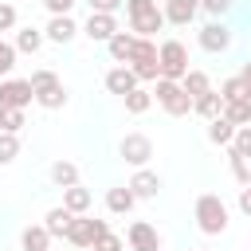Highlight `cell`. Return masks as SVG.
I'll return each instance as SVG.
<instances>
[{
	"mask_svg": "<svg viewBox=\"0 0 251 251\" xmlns=\"http://www.w3.org/2000/svg\"><path fill=\"white\" fill-rule=\"evenodd\" d=\"M192 216H196V227H200L204 235H224V231H227V204H224L216 192L196 196Z\"/></svg>",
	"mask_w": 251,
	"mask_h": 251,
	"instance_id": "obj_1",
	"label": "cell"
},
{
	"mask_svg": "<svg viewBox=\"0 0 251 251\" xmlns=\"http://www.w3.org/2000/svg\"><path fill=\"white\" fill-rule=\"evenodd\" d=\"M153 98H157V106H161L169 118L192 114V94H188L176 78H157V82H153Z\"/></svg>",
	"mask_w": 251,
	"mask_h": 251,
	"instance_id": "obj_2",
	"label": "cell"
},
{
	"mask_svg": "<svg viewBox=\"0 0 251 251\" xmlns=\"http://www.w3.org/2000/svg\"><path fill=\"white\" fill-rule=\"evenodd\" d=\"M31 90H35V102L43 110H63L67 106V86L55 71H35L31 75Z\"/></svg>",
	"mask_w": 251,
	"mask_h": 251,
	"instance_id": "obj_3",
	"label": "cell"
},
{
	"mask_svg": "<svg viewBox=\"0 0 251 251\" xmlns=\"http://www.w3.org/2000/svg\"><path fill=\"white\" fill-rule=\"evenodd\" d=\"M133 75H137V82H157L161 78V59H157V43L153 39H141L137 35V47H133V55H129V63H126Z\"/></svg>",
	"mask_w": 251,
	"mask_h": 251,
	"instance_id": "obj_4",
	"label": "cell"
},
{
	"mask_svg": "<svg viewBox=\"0 0 251 251\" xmlns=\"http://www.w3.org/2000/svg\"><path fill=\"white\" fill-rule=\"evenodd\" d=\"M157 59H161V78H184L192 67H188V47L180 43V39H165V43H157Z\"/></svg>",
	"mask_w": 251,
	"mask_h": 251,
	"instance_id": "obj_5",
	"label": "cell"
},
{
	"mask_svg": "<svg viewBox=\"0 0 251 251\" xmlns=\"http://www.w3.org/2000/svg\"><path fill=\"white\" fill-rule=\"evenodd\" d=\"M110 231L106 220H94V216H75L71 227H67V243L71 247H94V239H102Z\"/></svg>",
	"mask_w": 251,
	"mask_h": 251,
	"instance_id": "obj_6",
	"label": "cell"
},
{
	"mask_svg": "<svg viewBox=\"0 0 251 251\" xmlns=\"http://www.w3.org/2000/svg\"><path fill=\"white\" fill-rule=\"evenodd\" d=\"M35 102L31 78H0V110H27Z\"/></svg>",
	"mask_w": 251,
	"mask_h": 251,
	"instance_id": "obj_7",
	"label": "cell"
},
{
	"mask_svg": "<svg viewBox=\"0 0 251 251\" xmlns=\"http://www.w3.org/2000/svg\"><path fill=\"white\" fill-rule=\"evenodd\" d=\"M118 157H122L126 165H133V169H145L149 157H153V141H149L145 133H126V137L118 141Z\"/></svg>",
	"mask_w": 251,
	"mask_h": 251,
	"instance_id": "obj_8",
	"label": "cell"
},
{
	"mask_svg": "<svg viewBox=\"0 0 251 251\" xmlns=\"http://www.w3.org/2000/svg\"><path fill=\"white\" fill-rule=\"evenodd\" d=\"M118 31H122V27H118L114 12H90V16H86V24H82V35H86L90 43H110Z\"/></svg>",
	"mask_w": 251,
	"mask_h": 251,
	"instance_id": "obj_9",
	"label": "cell"
},
{
	"mask_svg": "<svg viewBox=\"0 0 251 251\" xmlns=\"http://www.w3.org/2000/svg\"><path fill=\"white\" fill-rule=\"evenodd\" d=\"M200 47L208 51V55H220V51H227L231 47V27L224 24V20H208L204 27H200Z\"/></svg>",
	"mask_w": 251,
	"mask_h": 251,
	"instance_id": "obj_10",
	"label": "cell"
},
{
	"mask_svg": "<svg viewBox=\"0 0 251 251\" xmlns=\"http://www.w3.org/2000/svg\"><path fill=\"white\" fill-rule=\"evenodd\" d=\"M165 8H149V12H137V16H129V31L133 35H141V39H153L157 31H165Z\"/></svg>",
	"mask_w": 251,
	"mask_h": 251,
	"instance_id": "obj_11",
	"label": "cell"
},
{
	"mask_svg": "<svg viewBox=\"0 0 251 251\" xmlns=\"http://www.w3.org/2000/svg\"><path fill=\"white\" fill-rule=\"evenodd\" d=\"M126 239H129V251H161V235L145 220H133L129 231H126Z\"/></svg>",
	"mask_w": 251,
	"mask_h": 251,
	"instance_id": "obj_12",
	"label": "cell"
},
{
	"mask_svg": "<svg viewBox=\"0 0 251 251\" xmlns=\"http://www.w3.org/2000/svg\"><path fill=\"white\" fill-rule=\"evenodd\" d=\"M82 27L75 24V16H51L47 20V27H43V35L51 39V43H59V47H67V43H75V35H78Z\"/></svg>",
	"mask_w": 251,
	"mask_h": 251,
	"instance_id": "obj_13",
	"label": "cell"
},
{
	"mask_svg": "<svg viewBox=\"0 0 251 251\" xmlns=\"http://www.w3.org/2000/svg\"><path fill=\"white\" fill-rule=\"evenodd\" d=\"M137 86H141V82H137V75H133L126 63H118L114 71H106V90H110V94H118V98H126V94H129V90H137Z\"/></svg>",
	"mask_w": 251,
	"mask_h": 251,
	"instance_id": "obj_14",
	"label": "cell"
},
{
	"mask_svg": "<svg viewBox=\"0 0 251 251\" xmlns=\"http://www.w3.org/2000/svg\"><path fill=\"white\" fill-rule=\"evenodd\" d=\"M129 188H133L137 200H157V192H161V176H157L153 169H137V173L129 176Z\"/></svg>",
	"mask_w": 251,
	"mask_h": 251,
	"instance_id": "obj_15",
	"label": "cell"
},
{
	"mask_svg": "<svg viewBox=\"0 0 251 251\" xmlns=\"http://www.w3.org/2000/svg\"><path fill=\"white\" fill-rule=\"evenodd\" d=\"M200 12V0H165V20L176 27H188Z\"/></svg>",
	"mask_w": 251,
	"mask_h": 251,
	"instance_id": "obj_16",
	"label": "cell"
},
{
	"mask_svg": "<svg viewBox=\"0 0 251 251\" xmlns=\"http://www.w3.org/2000/svg\"><path fill=\"white\" fill-rule=\"evenodd\" d=\"M20 247L24 251H51V231L43 224H27L20 231Z\"/></svg>",
	"mask_w": 251,
	"mask_h": 251,
	"instance_id": "obj_17",
	"label": "cell"
},
{
	"mask_svg": "<svg viewBox=\"0 0 251 251\" xmlns=\"http://www.w3.org/2000/svg\"><path fill=\"white\" fill-rule=\"evenodd\" d=\"M133 204H137V196H133V188H129V184H118V188H110V192H106V208H110L114 216L133 212Z\"/></svg>",
	"mask_w": 251,
	"mask_h": 251,
	"instance_id": "obj_18",
	"label": "cell"
},
{
	"mask_svg": "<svg viewBox=\"0 0 251 251\" xmlns=\"http://www.w3.org/2000/svg\"><path fill=\"white\" fill-rule=\"evenodd\" d=\"M43 43H47L43 27H31V24H27V27H20V31H16V51H20V55H35Z\"/></svg>",
	"mask_w": 251,
	"mask_h": 251,
	"instance_id": "obj_19",
	"label": "cell"
},
{
	"mask_svg": "<svg viewBox=\"0 0 251 251\" xmlns=\"http://www.w3.org/2000/svg\"><path fill=\"white\" fill-rule=\"evenodd\" d=\"M133 47H137V35H133V31H118V35L106 43V51H110V59H114V63H129Z\"/></svg>",
	"mask_w": 251,
	"mask_h": 251,
	"instance_id": "obj_20",
	"label": "cell"
},
{
	"mask_svg": "<svg viewBox=\"0 0 251 251\" xmlns=\"http://www.w3.org/2000/svg\"><path fill=\"white\" fill-rule=\"evenodd\" d=\"M192 114H200L204 122H212V118H220V114H224V98H220V90H208V94H200V98H192Z\"/></svg>",
	"mask_w": 251,
	"mask_h": 251,
	"instance_id": "obj_21",
	"label": "cell"
},
{
	"mask_svg": "<svg viewBox=\"0 0 251 251\" xmlns=\"http://www.w3.org/2000/svg\"><path fill=\"white\" fill-rule=\"evenodd\" d=\"M63 204H67L75 216H86V212H90V204H94V196H90V188L71 184V188H63Z\"/></svg>",
	"mask_w": 251,
	"mask_h": 251,
	"instance_id": "obj_22",
	"label": "cell"
},
{
	"mask_svg": "<svg viewBox=\"0 0 251 251\" xmlns=\"http://www.w3.org/2000/svg\"><path fill=\"white\" fill-rule=\"evenodd\" d=\"M235 129H239V126H235L231 118H224V114H220V118H212V122H208V141H212V145H231Z\"/></svg>",
	"mask_w": 251,
	"mask_h": 251,
	"instance_id": "obj_23",
	"label": "cell"
},
{
	"mask_svg": "<svg viewBox=\"0 0 251 251\" xmlns=\"http://www.w3.org/2000/svg\"><path fill=\"white\" fill-rule=\"evenodd\" d=\"M47 176H51L55 188H71V184H78V165L75 161H55L47 169Z\"/></svg>",
	"mask_w": 251,
	"mask_h": 251,
	"instance_id": "obj_24",
	"label": "cell"
},
{
	"mask_svg": "<svg viewBox=\"0 0 251 251\" xmlns=\"http://www.w3.org/2000/svg\"><path fill=\"white\" fill-rule=\"evenodd\" d=\"M71 220H75V212H71L67 204H59V208H51V212L43 216V227H47L51 235H63V239H67V227H71Z\"/></svg>",
	"mask_w": 251,
	"mask_h": 251,
	"instance_id": "obj_25",
	"label": "cell"
},
{
	"mask_svg": "<svg viewBox=\"0 0 251 251\" xmlns=\"http://www.w3.org/2000/svg\"><path fill=\"white\" fill-rule=\"evenodd\" d=\"M126 114H145L149 106H153V90H145V86H137V90H129L126 98Z\"/></svg>",
	"mask_w": 251,
	"mask_h": 251,
	"instance_id": "obj_26",
	"label": "cell"
},
{
	"mask_svg": "<svg viewBox=\"0 0 251 251\" xmlns=\"http://www.w3.org/2000/svg\"><path fill=\"white\" fill-rule=\"evenodd\" d=\"M180 86H184L192 98H200V94H208V90H212V78H208L204 71H188V75L180 78Z\"/></svg>",
	"mask_w": 251,
	"mask_h": 251,
	"instance_id": "obj_27",
	"label": "cell"
},
{
	"mask_svg": "<svg viewBox=\"0 0 251 251\" xmlns=\"http://www.w3.org/2000/svg\"><path fill=\"white\" fill-rule=\"evenodd\" d=\"M224 118H231L235 126H251V102H247V98L224 102Z\"/></svg>",
	"mask_w": 251,
	"mask_h": 251,
	"instance_id": "obj_28",
	"label": "cell"
},
{
	"mask_svg": "<svg viewBox=\"0 0 251 251\" xmlns=\"http://www.w3.org/2000/svg\"><path fill=\"white\" fill-rule=\"evenodd\" d=\"M16 157H20V133H4L0 129V169L12 165Z\"/></svg>",
	"mask_w": 251,
	"mask_h": 251,
	"instance_id": "obj_29",
	"label": "cell"
},
{
	"mask_svg": "<svg viewBox=\"0 0 251 251\" xmlns=\"http://www.w3.org/2000/svg\"><path fill=\"white\" fill-rule=\"evenodd\" d=\"M24 126H27L24 110H0V129H4V133H20Z\"/></svg>",
	"mask_w": 251,
	"mask_h": 251,
	"instance_id": "obj_30",
	"label": "cell"
},
{
	"mask_svg": "<svg viewBox=\"0 0 251 251\" xmlns=\"http://www.w3.org/2000/svg\"><path fill=\"white\" fill-rule=\"evenodd\" d=\"M16 59H20V51H16V43H8V39H0V78H8V75H12V67H16Z\"/></svg>",
	"mask_w": 251,
	"mask_h": 251,
	"instance_id": "obj_31",
	"label": "cell"
},
{
	"mask_svg": "<svg viewBox=\"0 0 251 251\" xmlns=\"http://www.w3.org/2000/svg\"><path fill=\"white\" fill-rule=\"evenodd\" d=\"M227 149H235V153H239V157H247V161H251V126H239V129H235V137H231V145H227Z\"/></svg>",
	"mask_w": 251,
	"mask_h": 251,
	"instance_id": "obj_32",
	"label": "cell"
},
{
	"mask_svg": "<svg viewBox=\"0 0 251 251\" xmlns=\"http://www.w3.org/2000/svg\"><path fill=\"white\" fill-rule=\"evenodd\" d=\"M220 98H224V102L243 98V82H239V75H231V78H224V82H220Z\"/></svg>",
	"mask_w": 251,
	"mask_h": 251,
	"instance_id": "obj_33",
	"label": "cell"
},
{
	"mask_svg": "<svg viewBox=\"0 0 251 251\" xmlns=\"http://www.w3.org/2000/svg\"><path fill=\"white\" fill-rule=\"evenodd\" d=\"M227 165H231L235 180H239V184H247V169H251V161H247V157H239L235 149H227Z\"/></svg>",
	"mask_w": 251,
	"mask_h": 251,
	"instance_id": "obj_34",
	"label": "cell"
},
{
	"mask_svg": "<svg viewBox=\"0 0 251 251\" xmlns=\"http://www.w3.org/2000/svg\"><path fill=\"white\" fill-rule=\"evenodd\" d=\"M231 4H235V0H200V12H208L212 20H224V16L231 12Z\"/></svg>",
	"mask_w": 251,
	"mask_h": 251,
	"instance_id": "obj_35",
	"label": "cell"
},
{
	"mask_svg": "<svg viewBox=\"0 0 251 251\" xmlns=\"http://www.w3.org/2000/svg\"><path fill=\"white\" fill-rule=\"evenodd\" d=\"M94 251H126V239L114 235V231H106L102 239H94Z\"/></svg>",
	"mask_w": 251,
	"mask_h": 251,
	"instance_id": "obj_36",
	"label": "cell"
},
{
	"mask_svg": "<svg viewBox=\"0 0 251 251\" xmlns=\"http://www.w3.org/2000/svg\"><path fill=\"white\" fill-rule=\"evenodd\" d=\"M0 31H16V8L0 4Z\"/></svg>",
	"mask_w": 251,
	"mask_h": 251,
	"instance_id": "obj_37",
	"label": "cell"
},
{
	"mask_svg": "<svg viewBox=\"0 0 251 251\" xmlns=\"http://www.w3.org/2000/svg\"><path fill=\"white\" fill-rule=\"evenodd\" d=\"M43 4H47L51 16H71V8H75L78 0H43Z\"/></svg>",
	"mask_w": 251,
	"mask_h": 251,
	"instance_id": "obj_38",
	"label": "cell"
},
{
	"mask_svg": "<svg viewBox=\"0 0 251 251\" xmlns=\"http://www.w3.org/2000/svg\"><path fill=\"white\" fill-rule=\"evenodd\" d=\"M157 8V0H126V16H137V12H149Z\"/></svg>",
	"mask_w": 251,
	"mask_h": 251,
	"instance_id": "obj_39",
	"label": "cell"
},
{
	"mask_svg": "<svg viewBox=\"0 0 251 251\" xmlns=\"http://www.w3.org/2000/svg\"><path fill=\"white\" fill-rule=\"evenodd\" d=\"M90 4V12H118L126 0H86Z\"/></svg>",
	"mask_w": 251,
	"mask_h": 251,
	"instance_id": "obj_40",
	"label": "cell"
},
{
	"mask_svg": "<svg viewBox=\"0 0 251 251\" xmlns=\"http://www.w3.org/2000/svg\"><path fill=\"white\" fill-rule=\"evenodd\" d=\"M239 212L251 220V184H243V188H239Z\"/></svg>",
	"mask_w": 251,
	"mask_h": 251,
	"instance_id": "obj_41",
	"label": "cell"
},
{
	"mask_svg": "<svg viewBox=\"0 0 251 251\" xmlns=\"http://www.w3.org/2000/svg\"><path fill=\"white\" fill-rule=\"evenodd\" d=\"M239 82H243V98L251 102V63H243V71H239Z\"/></svg>",
	"mask_w": 251,
	"mask_h": 251,
	"instance_id": "obj_42",
	"label": "cell"
},
{
	"mask_svg": "<svg viewBox=\"0 0 251 251\" xmlns=\"http://www.w3.org/2000/svg\"><path fill=\"white\" fill-rule=\"evenodd\" d=\"M247 184H251V169H247Z\"/></svg>",
	"mask_w": 251,
	"mask_h": 251,
	"instance_id": "obj_43",
	"label": "cell"
},
{
	"mask_svg": "<svg viewBox=\"0 0 251 251\" xmlns=\"http://www.w3.org/2000/svg\"><path fill=\"white\" fill-rule=\"evenodd\" d=\"M78 251H94V247H78Z\"/></svg>",
	"mask_w": 251,
	"mask_h": 251,
	"instance_id": "obj_44",
	"label": "cell"
}]
</instances>
